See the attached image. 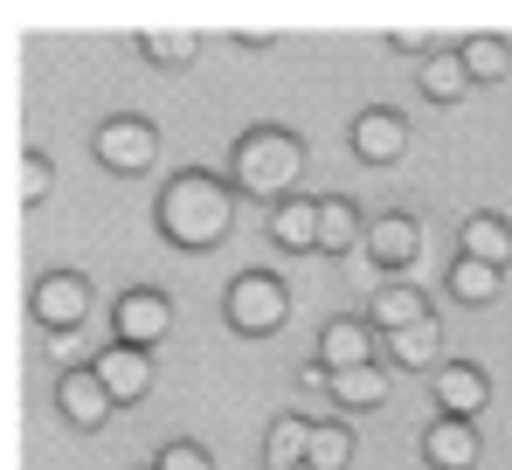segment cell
<instances>
[{"mask_svg": "<svg viewBox=\"0 0 512 470\" xmlns=\"http://www.w3.org/2000/svg\"><path fill=\"white\" fill-rule=\"evenodd\" d=\"M160 229L180 249H215L229 235V187L208 180V173H180L160 194Z\"/></svg>", "mask_w": 512, "mask_h": 470, "instance_id": "6da1fadb", "label": "cell"}, {"mask_svg": "<svg viewBox=\"0 0 512 470\" xmlns=\"http://www.w3.org/2000/svg\"><path fill=\"white\" fill-rule=\"evenodd\" d=\"M90 374H97V381L111 388V401H139V394L153 388V353H146V346H125V339H118V346H104V353L90 360Z\"/></svg>", "mask_w": 512, "mask_h": 470, "instance_id": "8992f818", "label": "cell"}, {"mask_svg": "<svg viewBox=\"0 0 512 470\" xmlns=\"http://www.w3.org/2000/svg\"><path fill=\"white\" fill-rule=\"evenodd\" d=\"M97 159L132 180V173H146L160 159V132L146 118H111V125H97Z\"/></svg>", "mask_w": 512, "mask_h": 470, "instance_id": "277c9868", "label": "cell"}, {"mask_svg": "<svg viewBox=\"0 0 512 470\" xmlns=\"http://www.w3.org/2000/svg\"><path fill=\"white\" fill-rule=\"evenodd\" d=\"M353 464V429L346 422H312V464L305 470H346Z\"/></svg>", "mask_w": 512, "mask_h": 470, "instance_id": "7402d4cb", "label": "cell"}, {"mask_svg": "<svg viewBox=\"0 0 512 470\" xmlns=\"http://www.w3.org/2000/svg\"><path fill=\"white\" fill-rule=\"evenodd\" d=\"M450 298H464V305H492V298H499V270L457 256V263H450Z\"/></svg>", "mask_w": 512, "mask_h": 470, "instance_id": "44dd1931", "label": "cell"}, {"mask_svg": "<svg viewBox=\"0 0 512 470\" xmlns=\"http://www.w3.org/2000/svg\"><path fill=\"white\" fill-rule=\"evenodd\" d=\"M28 305H35V318H42L49 332H77V325L90 318V284L77 277V270H49V277L35 284Z\"/></svg>", "mask_w": 512, "mask_h": 470, "instance_id": "5b68a950", "label": "cell"}, {"mask_svg": "<svg viewBox=\"0 0 512 470\" xmlns=\"http://www.w3.org/2000/svg\"><path fill=\"white\" fill-rule=\"evenodd\" d=\"M429 318V298L416 291V284H388L381 298H374V325L395 339V332H409V325H423Z\"/></svg>", "mask_w": 512, "mask_h": 470, "instance_id": "e0dca14e", "label": "cell"}, {"mask_svg": "<svg viewBox=\"0 0 512 470\" xmlns=\"http://www.w3.org/2000/svg\"><path fill=\"white\" fill-rule=\"evenodd\" d=\"M360 242V215H353V201H319V249L326 256H346Z\"/></svg>", "mask_w": 512, "mask_h": 470, "instance_id": "ffe728a7", "label": "cell"}, {"mask_svg": "<svg viewBox=\"0 0 512 470\" xmlns=\"http://www.w3.org/2000/svg\"><path fill=\"white\" fill-rule=\"evenodd\" d=\"M367 256H374L381 270H409V263L423 256V222H409V215H381V222L367 229Z\"/></svg>", "mask_w": 512, "mask_h": 470, "instance_id": "8fae6325", "label": "cell"}, {"mask_svg": "<svg viewBox=\"0 0 512 470\" xmlns=\"http://www.w3.org/2000/svg\"><path fill=\"white\" fill-rule=\"evenodd\" d=\"M353 153L360 159H402L409 153V125H402V111H388V104H374V111H360L353 118Z\"/></svg>", "mask_w": 512, "mask_h": 470, "instance_id": "9c48e42d", "label": "cell"}, {"mask_svg": "<svg viewBox=\"0 0 512 470\" xmlns=\"http://www.w3.org/2000/svg\"><path fill=\"white\" fill-rule=\"evenodd\" d=\"M153 470H215V464H208V450H201V443H167Z\"/></svg>", "mask_w": 512, "mask_h": 470, "instance_id": "4316f807", "label": "cell"}, {"mask_svg": "<svg viewBox=\"0 0 512 470\" xmlns=\"http://www.w3.org/2000/svg\"><path fill=\"white\" fill-rule=\"evenodd\" d=\"M42 194H49V159H42V153H21V166H14V201H21V208H35Z\"/></svg>", "mask_w": 512, "mask_h": 470, "instance_id": "484cf974", "label": "cell"}, {"mask_svg": "<svg viewBox=\"0 0 512 470\" xmlns=\"http://www.w3.org/2000/svg\"><path fill=\"white\" fill-rule=\"evenodd\" d=\"M388 353H395L402 367H436V353H443V332H436V318L409 325V332H395V339H388Z\"/></svg>", "mask_w": 512, "mask_h": 470, "instance_id": "603a6c76", "label": "cell"}, {"mask_svg": "<svg viewBox=\"0 0 512 470\" xmlns=\"http://www.w3.org/2000/svg\"><path fill=\"white\" fill-rule=\"evenodd\" d=\"M270 242L277 249H319V201H277L270 208Z\"/></svg>", "mask_w": 512, "mask_h": 470, "instance_id": "2e32d148", "label": "cell"}, {"mask_svg": "<svg viewBox=\"0 0 512 470\" xmlns=\"http://www.w3.org/2000/svg\"><path fill=\"white\" fill-rule=\"evenodd\" d=\"M464 83H471V70H464V56H457V49H436V56L423 63V90H429V97H443V104H450V97H464Z\"/></svg>", "mask_w": 512, "mask_h": 470, "instance_id": "cb8c5ba5", "label": "cell"}, {"mask_svg": "<svg viewBox=\"0 0 512 470\" xmlns=\"http://www.w3.org/2000/svg\"><path fill=\"white\" fill-rule=\"evenodd\" d=\"M263 464H270V470H305V464H312V422H305V415L270 422V436H263Z\"/></svg>", "mask_w": 512, "mask_h": 470, "instance_id": "5bb4252c", "label": "cell"}, {"mask_svg": "<svg viewBox=\"0 0 512 470\" xmlns=\"http://www.w3.org/2000/svg\"><path fill=\"white\" fill-rule=\"evenodd\" d=\"M423 457L429 470H478V429L457 422V415H436L423 429Z\"/></svg>", "mask_w": 512, "mask_h": 470, "instance_id": "ba28073f", "label": "cell"}, {"mask_svg": "<svg viewBox=\"0 0 512 470\" xmlns=\"http://www.w3.org/2000/svg\"><path fill=\"white\" fill-rule=\"evenodd\" d=\"M457 256L506 270V263H512V222H506V215H471V222H464V249H457Z\"/></svg>", "mask_w": 512, "mask_h": 470, "instance_id": "9a60e30c", "label": "cell"}, {"mask_svg": "<svg viewBox=\"0 0 512 470\" xmlns=\"http://www.w3.org/2000/svg\"><path fill=\"white\" fill-rule=\"evenodd\" d=\"M319 367L326 374H346V367H374V332L360 318H333L326 339H319Z\"/></svg>", "mask_w": 512, "mask_h": 470, "instance_id": "7c38bea8", "label": "cell"}, {"mask_svg": "<svg viewBox=\"0 0 512 470\" xmlns=\"http://www.w3.org/2000/svg\"><path fill=\"white\" fill-rule=\"evenodd\" d=\"M436 401H443V415H457V422H471L492 388H485V374L471 367V360H457V367H436Z\"/></svg>", "mask_w": 512, "mask_h": 470, "instance_id": "4fadbf2b", "label": "cell"}, {"mask_svg": "<svg viewBox=\"0 0 512 470\" xmlns=\"http://www.w3.org/2000/svg\"><path fill=\"white\" fill-rule=\"evenodd\" d=\"M139 49H146L153 63H167V70H187V63H194V35H187V28H180V35H173V28H146Z\"/></svg>", "mask_w": 512, "mask_h": 470, "instance_id": "d4e9b609", "label": "cell"}, {"mask_svg": "<svg viewBox=\"0 0 512 470\" xmlns=\"http://www.w3.org/2000/svg\"><path fill=\"white\" fill-rule=\"evenodd\" d=\"M167 332H173V305L160 291H125V298H118V339H125V346H146V353H153Z\"/></svg>", "mask_w": 512, "mask_h": 470, "instance_id": "52a82bcc", "label": "cell"}, {"mask_svg": "<svg viewBox=\"0 0 512 470\" xmlns=\"http://www.w3.org/2000/svg\"><path fill=\"white\" fill-rule=\"evenodd\" d=\"M222 312H229V325H236L243 339H263V332H277V325H284V312H291V291H284L270 270H243V277L229 284Z\"/></svg>", "mask_w": 512, "mask_h": 470, "instance_id": "3957f363", "label": "cell"}, {"mask_svg": "<svg viewBox=\"0 0 512 470\" xmlns=\"http://www.w3.org/2000/svg\"><path fill=\"white\" fill-rule=\"evenodd\" d=\"M326 394H340L346 408H381V401H388V374H381V367H346V374H333Z\"/></svg>", "mask_w": 512, "mask_h": 470, "instance_id": "d6986e66", "label": "cell"}, {"mask_svg": "<svg viewBox=\"0 0 512 470\" xmlns=\"http://www.w3.org/2000/svg\"><path fill=\"white\" fill-rule=\"evenodd\" d=\"M305 173V146L291 139V132H250L243 146H236V187L256 194V201H284L291 194V180Z\"/></svg>", "mask_w": 512, "mask_h": 470, "instance_id": "7a4b0ae2", "label": "cell"}, {"mask_svg": "<svg viewBox=\"0 0 512 470\" xmlns=\"http://www.w3.org/2000/svg\"><path fill=\"white\" fill-rule=\"evenodd\" d=\"M77 353H84V339H77V332H56V339H49V360H56L63 374H77Z\"/></svg>", "mask_w": 512, "mask_h": 470, "instance_id": "83f0119b", "label": "cell"}, {"mask_svg": "<svg viewBox=\"0 0 512 470\" xmlns=\"http://www.w3.org/2000/svg\"><path fill=\"white\" fill-rule=\"evenodd\" d=\"M56 408L70 415V429H104V415H111L118 401H111V388H104L90 367H77V374H63V388H56Z\"/></svg>", "mask_w": 512, "mask_h": 470, "instance_id": "30bf717a", "label": "cell"}, {"mask_svg": "<svg viewBox=\"0 0 512 470\" xmlns=\"http://www.w3.org/2000/svg\"><path fill=\"white\" fill-rule=\"evenodd\" d=\"M457 56H464V70H471V77H485V83H499V77L512 70V49H506V35H492V28L464 35V42H457Z\"/></svg>", "mask_w": 512, "mask_h": 470, "instance_id": "ac0fdd59", "label": "cell"}]
</instances>
